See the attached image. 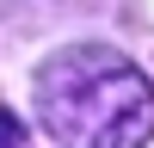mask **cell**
Returning <instances> with one entry per match:
<instances>
[{
    "label": "cell",
    "instance_id": "obj_1",
    "mask_svg": "<svg viewBox=\"0 0 154 148\" xmlns=\"http://www.w3.org/2000/svg\"><path fill=\"white\" fill-rule=\"evenodd\" d=\"M37 123L62 148H148L154 86L111 43H74L37 68Z\"/></svg>",
    "mask_w": 154,
    "mask_h": 148
},
{
    "label": "cell",
    "instance_id": "obj_2",
    "mask_svg": "<svg viewBox=\"0 0 154 148\" xmlns=\"http://www.w3.org/2000/svg\"><path fill=\"white\" fill-rule=\"evenodd\" d=\"M19 142H25V130L6 117V111H0V148H19Z\"/></svg>",
    "mask_w": 154,
    "mask_h": 148
}]
</instances>
